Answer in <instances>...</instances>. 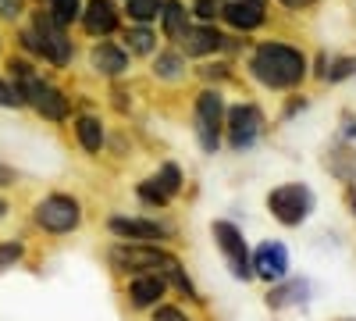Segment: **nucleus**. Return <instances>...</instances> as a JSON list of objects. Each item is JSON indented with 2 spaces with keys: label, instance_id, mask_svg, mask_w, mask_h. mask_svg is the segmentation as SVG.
Returning a JSON list of instances; mask_svg holds the SVG:
<instances>
[{
  "label": "nucleus",
  "instance_id": "obj_1",
  "mask_svg": "<svg viewBox=\"0 0 356 321\" xmlns=\"http://www.w3.org/2000/svg\"><path fill=\"white\" fill-rule=\"evenodd\" d=\"M250 68L264 86H271V90H289V86H296L307 75V57L296 47H285V43H264L253 54Z\"/></svg>",
  "mask_w": 356,
  "mask_h": 321
},
{
  "label": "nucleus",
  "instance_id": "obj_2",
  "mask_svg": "<svg viewBox=\"0 0 356 321\" xmlns=\"http://www.w3.org/2000/svg\"><path fill=\"white\" fill-rule=\"evenodd\" d=\"M267 208H271V214L282 225H300L314 211V193L300 182H289V186H278L271 196H267Z\"/></svg>",
  "mask_w": 356,
  "mask_h": 321
},
{
  "label": "nucleus",
  "instance_id": "obj_3",
  "mask_svg": "<svg viewBox=\"0 0 356 321\" xmlns=\"http://www.w3.org/2000/svg\"><path fill=\"white\" fill-rule=\"evenodd\" d=\"M22 97H25V104H33L43 118H50V122H65L68 118V97L61 93V90H54L50 82H43V79H25L22 86Z\"/></svg>",
  "mask_w": 356,
  "mask_h": 321
},
{
  "label": "nucleus",
  "instance_id": "obj_4",
  "mask_svg": "<svg viewBox=\"0 0 356 321\" xmlns=\"http://www.w3.org/2000/svg\"><path fill=\"white\" fill-rule=\"evenodd\" d=\"M36 40H40V57H47L50 65H68L72 61V40L65 36V25L54 22L50 11L36 15Z\"/></svg>",
  "mask_w": 356,
  "mask_h": 321
},
{
  "label": "nucleus",
  "instance_id": "obj_5",
  "mask_svg": "<svg viewBox=\"0 0 356 321\" xmlns=\"http://www.w3.org/2000/svg\"><path fill=\"white\" fill-rule=\"evenodd\" d=\"M36 221L47 232H72L82 221V208H79V200H72L65 193H54L36 208Z\"/></svg>",
  "mask_w": 356,
  "mask_h": 321
},
{
  "label": "nucleus",
  "instance_id": "obj_6",
  "mask_svg": "<svg viewBox=\"0 0 356 321\" xmlns=\"http://www.w3.org/2000/svg\"><path fill=\"white\" fill-rule=\"evenodd\" d=\"M221 118H225V104L214 90H203L196 97V136H200V147L207 154L218 150V132H221Z\"/></svg>",
  "mask_w": 356,
  "mask_h": 321
},
{
  "label": "nucleus",
  "instance_id": "obj_7",
  "mask_svg": "<svg viewBox=\"0 0 356 321\" xmlns=\"http://www.w3.org/2000/svg\"><path fill=\"white\" fill-rule=\"evenodd\" d=\"M214 240H218V246H221V253H225V260H228L232 275L246 282V279L253 275V265H250V253H246L243 232L235 228L232 221H214Z\"/></svg>",
  "mask_w": 356,
  "mask_h": 321
},
{
  "label": "nucleus",
  "instance_id": "obj_8",
  "mask_svg": "<svg viewBox=\"0 0 356 321\" xmlns=\"http://www.w3.org/2000/svg\"><path fill=\"white\" fill-rule=\"evenodd\" d=\"M168 257L171 253L157 250L154 243H139V246H114L111 250V265L118 272H161Z\"/></svg>",
  "mask_w": 356,
  "mask_h": 321
},
{
  "label": "nucleus",
  "instance_id": "obj_9",
  "mask_svg": "<svg viewBox=\"0 0 356 321\" xmlns=\"http://www.w3.org/2000/svg\"><path fill=\"white\" fill-rule=\"evenodd\" d=\"M260 125H264V118H260L257 107H250V104L232 107L228 111V143H232L235 150L250 147V143L257 139V132H260Z\"/></svg>",
  "mask_w": 356,
  "mask_h": 321
},
{
  "label": "nucleus",
  "instance_id": "obj_10",
  "mask_svg": "<svg viewBox=\"0 0 356 321\" xmlns=\"http://www.w3.org/2000/svg\"><path fill=\"white\" fill-rule=\"evenodd\" d=\"M79 18H82L89 36H107V33L118 29V8L111 4V0H89Z\"/></svg>",
  "mask_w": 356,
  "mask_h": 321
},
{
  "label": "nucleus",
  "instance_id": "obj_11",
  "mask_svg": "<svg viewBox=\"0 0 356 321\" xmlns=\"http://www.w3.org/2000/svg\"><path fill=\"white\" fill-rule=\"evenodd\" d=\"M111 232L122 240H136V243H157L171 228H164L157 221H139V218H111Z\"/></svg>",
  "mask_w": 356,
  "mask_h": 321
},
{
  "label": "nucleus",
  "instance_id": "obj_12",
  "mask_svg": "<svg viewBox=\"0 0 356 321\" xmlns=\"http://www.w3.org/2000/svg\"><path fill=\"white\" fill-rule=\"evenodd\" d=\"M253 268H257V275L267 279V282L285 279V272H289V250H285L282 243H264V246L257 250V257H253Z\"/></svg>",
  "mask_w": 356,
  "mask_h": 321
},
{
  "label": "nucleus",
  "instance_id": "obj_13",
  "mask_svg": "<svg viewBox=\"0 0 356 321\" xmlns=\"http://www.w3.org/2000/svg\"><path fill=\"white\" fill-rule=\"evenodd\" d=\"M178 43H182V50H186L189 57H203V54H214V50H221L225 36L218 33V29L203 25V29H186V33L178 36Z\"/></svg>",
  "mask_w": 356,
  "mask_h": 321
},
{
  "label": "nucleus",
  "instance_id": "obj_14",
  "mask_svg": "<svg viewBox=\"0 0 356 321\" xmlns=\"http://www.w3.org/2000/svg\"><path fill=\"white\" fill-rule=\"evenodd\" d=\"M221 15L235 29H257L264 22V4L260 0H232L228 8H221Z\"/></svg>",
  "mask_w": 356,
  "mask_h": 321
},
{
  "label": "nucleus",
  "instance_id": "obj_15",
  "mask_svg": "<svg viewBox=\"0 0 356 321\" xmlns=\"http://www.w3.org/2000/svg\"><path fill=\"white\" fill-rule=\"evenodd\" d=\"M164 275L161 272H150V275H139L136 282H132V289H129V297H132V304L136 307H154L161 297H164Z\"/></svg>",
  "mask_w": 356,
  "mask_h": 321
},
{
  "label": "nucleus",
  "instance_id": "obj_16",
  "mask_svg": "<svg viewBox=\"0 0 356 321\" xmlns=\"http://www.w3.org/2000/svg\"><path fill=\"white\" fill-rule=\"evenodd\" d=\"M93 68L100 75H122L129 68V54L114 43H100V47H93Z\"/></svg>",
  "mask_w": 356,
  "mask_h": 321
},
{
  "label": "nucleus",
  "instance_id": "obj_17",
  "mask_svg": "<svg viewBox=\"0 0 356 321\" xmlns=\"http://www.w3.org/2000/svg\"><path fill=\"white\" fill-rule=\"evenodd\" d=\"M161 18H164V36H168V40H178V36L189 29L186 11H182V4H178V0H164V4H161Z\"/></svg>",
  "mask_w": 356,
  "mask_h": 321
},
{
  "label": "nucleus",
  "instance_id": "obj_18",
  "mask_svg": "<svg viewBox=\"0 0 356 321\" xmlns=\"http://www.w3.org/2000/svg\"><path fill=\"white\" fill-rule=\"evenodd\" d=\"M307 282L300 279V282H289V285H282V289H271V297H267V304L271 307H289V304H303L307 300Z\"/></svg>",
  "mask_w": 356,
  "mask_h": 321
},
{
  "label": "nucleus",
  "instance_id": "obj_19",
  "mask_svg": "<svg viewBox=\"0 0 356 321\" xmlns=\"http://www.w3.org/2000/svg\"><path fill=\"white\" fill-rule=\"evenodd\" d=\"M75 132H79V143H82L89 154H100V147H104V129H100L97 118H79Z\"/></svg>",
  "mask_w": 356,
  "mask_h": 321
},
{
  "label": "nucleus",
  "instance_id": "obj_20",
  "mask_svg": "<svg viewBox=\"0 0 356 321\" xmlns=\"http://www.w3.org/2000/svg\"><path fill=\"white\" fill-rule=\"evenodd\" d=\"M79 15H82V0H50V18H54V22L68 25V22H75Z\"/></svg>",
  "mask_w": 356,
  "mask_h": 321
},
{
  "label": "nucleus",
  "instance_id": "obj_21",
  "mask_svg": "<svg viewBox=\"0 0 356 321\" xmlns=\"http://www.w3.org/2000/svg\"><path fill=\"white\" fill-rule=\"evenodd\" d=\"M161 4H164V0H129V18L150 22V18L161 15Z\"/></svg>",
  "mask_w": 356,
  "mask_h": 321
},
{
  "label": "nucleus",
  "instance_id": "obj_22",
  "mask_svg": "<svg viewBox=\"0 0 356 321\" xmlns=\"http://www.w3.org/2000/svg\"><path fill=\"white\" fill-rule=\"evenodd\" d=\"M154 72H157L161 79H178V75H182V57H178V54H161Z\"/></svg>",
  "mask_w": 356,
  "mask_h": 321
},
{
  "label": "nucleus",
  "instance_id": "obj_23",
  "mask_svg": "<svg viewBox=\"0 0 356 321\" xmlns=\"http://www.w3.org/2000/svg\"><path fill=\"white\" fill-rule=\"evenodd\" d=\"M139 196L146 200V203H168L171 200V193L157 182V179H146V182H139Z\"/></svg>",
  "mask_w": 356,
  "mask_h": 321
},
{
  "label": "nucleus",
  "instance_id": "obj_24",
  "mask_svg": "<svg viewBox=\"0 0 356 321\" xmlns=\"http://www.w3.org/2000/svg\"><path fill=\"white\" fill-rule=\"evenodd\" d=\"M125 40H129V47H132L136 54H150V50H154V33H150V29H132Z\"/></svg>",
  "mask_w": 356,
  "mask_h": 321
},
{
  "label": "nucleus",
  "instance_id": "obj_25",
  "mask_svg": "<svg viewBox=\"0 0 356 321\" xmlns=\"http://www.w3.org/2000/svg\"><path fill=\"white\" fill-rule=\"evenodd\" d=\"M22 104H25V97H22L18 86H11V82L0 79V107H22Z\"/></svg>",
  "mask_w": 356,
  "mask_h": 321
},
{
  "label": "nucleus",
  "instance_id": "obj_26",
  "mask_svg": "<svg viewBox=\"0 0 356 321\" xmlns=\"http://www.w3.org/2000/svg\"><path fill=\"white\" fill-rule=\"evenodd\" d=\"M157 182H161V186L175 196L178 189H182V175H178V168H175V164H164V171L157 175Z\"/></svg>",
  "mask_w": 356,
  "mask_h": 321
},
{
  "label": "nucleus",
  "instance_id": "obj_27",
  "mask_svg": "<svg viewBox=\"0 0 356 321\" xmlns=\"http://www.w3.org/2000/svg\"><path fill=\"white\" fill-rule=\"evenodd\" d=\"M349 75H356V57H342V61H335L332 72H324L328 82H339V79H349Z\"/></svg>",
  "mask_w": 356,
  "mask_h": 321
},
{
  "label": "nucleus",
  "instance_id": "obj_28",
  "mask_svg": "<svg viewBox=\"0 0 356 321\" xmlns=\"http://www.w3.org/2000/svg\"><path fill=\"white\" fill-rule=\"evenodd\" d=\"M18 257H22V246L18 243H4V246H0V268H11Z\"/></svg>",
  "mask_w": 356,
  "mask_h": 321
},
{
  "label": "nucleus",
  "instance_id": "obj_29",
  "mask_svg": "<svg viewBox=\"0 0 356 321\" xmlns=\"http://www.w3.org/2000/svg\"><path fill=\"white\" fill-rule=\"evenodd\" d=\"M193 11H196L200 18H214V15H221L218 0H196V4H193Z\"/></svg>",
  "mask_w": 356,
  "mask_h": 321
},
{
  "label": "nucleus",
  "instance_id": "obj_30",
  "mask_svg": "<svg viewBox=\"0 0 356 321\" xmlns=\"http://www.w3.org/2000/svg\"><path fill=\"white\" fill-rule=\"evenodd\" d=\"M154 321H189V318L178 311V307H161V311L154 314Z\"/></svg>",
  "mask_w": 356,
  "mask_h": 321
},
{
  "label": "nucleus",
  "instance_id": "obj_31",
  "mask_svg": "<svg viewBox=\"0 0 356 321\" xmlns=\"http://www.w3.org/2000/svg\"><path fill=\"white\" fill-rule=\"evenodd\" d=\"M22 15V0H0V18H18Z\"/></svg>",
  "mask_w": 356,
  "mask_h": 321
},
{
  "label": "nucleus",
  "instance_id": "obj_32",
  "mask_svg": "<svg viewBox=\"0 0 356 321\" xmlns=\"http://www.w3.org/2000/svg\"><path fill=\"white\" fill-rule=\"evenodd\" d=\"M18 40H22V47H25L29 54H40V40H36V33H33V29H25V33H22Z\"/></svg>",
  "mask_w": 356,
  "mask_h": 321
},
{
  "label": "nucleus",
  "instance_id": "obj_33",
  "mask_svg": "<svg viewBox=\"0 0 356 321\" xmlns=\"http://www.w3.org/2000/svg\"><path fill=\"white\" fill-rule=\"evenodd\" d=\"M282 4H285V8H310L314 0H282Z\"/></svg>",
  "mask_w": 356,
  "mask_h": 321
},
{
  "label": "nucleus",
  "instance_id": "obj_34",
  "mask_svg": "<svg viewBox=\"0 0 356 321\" xmlns=\"http://www.w3.org/2000/svg\"><path fill=\"white\" fill-rule=\"evenodd\" d=\"M0 186H11V171L8 168H0Z\"/></svg>",
  "mask_w": 356,
  "mask_h": 321
},
{
  "label": "nucleus",
  "instance_id": "obj_35",
  "mask_svg": "<svg viewBox=\"0 0 356 321\" xmlns=\"http://www.w3.org/2000/svg\"><path fill=\"white\" fill-rule=\"evenodd\" d=\"M8 214V200H0V218H4Z\"/></svg>",
  "mask_w": 356,
  "mask_h": 321
}]
</instances>
